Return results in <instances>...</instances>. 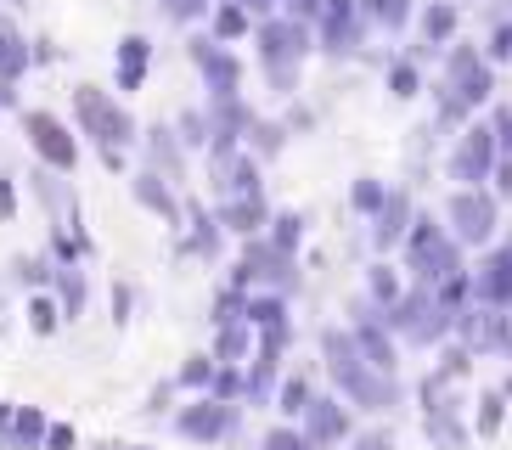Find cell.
<instances>
[{"instance_id":"cell-1","label":"cell","mask_w":512,"mask_h":450,"mask_svg":"<svg viewBox=\"0 0 512 450\" xmlns=\"http://www.w3.org/2000/svg\"><path fill=\"white\" fill-rule=\"evenodd\" d=\"M304 439H310V450H332V445H344L355 428H349V411L344 400H332V394H316V400L304 405Z\"/></svg>"},{"instance_id":"cell-2","label":"cell","mask_w":512,"mask_h":450,"mask_svg":"<svg viewBox=\"0 0 512 450\" xmlns=\"http://www.w3.org/2000/svg\"><path fill=\"white\" fill-rule=\"evenodd\" d=\"M175 428H181L186 439H197V445H214V439H226L231 428H237V417H231V405H220V400H203L197 405H186L181 417H175Z\"/></svg>"},{"instance_id":"cell-3","label":"cell","mask_w":512,"mask_h":450,"mask_svg":"<svg viewBox=\"0 0 512 450\" xmlns=\"http://www.w3.org/2000/svg\"><path fill=\"white\" fill-rule=\"evenodd\" d=\"M422 434L434 439V450H467V445H473V428L456 417V400L434 405V411H422Z\"/></svg>"},{"instance_id":"cell-4","label":"cell","mask_w":512,"mask_h":450,"mask_svg":"<svg viewBox=\"0 0 512 450\" xmlns=\"http://www.w3.org/2000/svg\"><path fill=\"white\" fill-rule=\"evenodd\" d=\"M501 417H507V394L490 389V394L479 400V428H473V434H479V439H496V434H501Z\"/></svg>"},{"instance_id":"cell-5","label":"cell","mask_w":512,"mask_h":450,"mask_svg":"<svg viewBox=\"0 0 512 450\" xmlns=\"http://www.w3.org/2000/svg\"><path fill=\"white\" fill-rule=\"evenodd\" d=\"M316 400V394H310V383H304V377H287L282 389H276V405H282L287 417H304V405Z\"/></svg>"},{"instance_id":"cell-6","label":"cell","mask_w":512,"mask_h":450,"mask_svg":"<svg viewBox=\"0 0 512 450\" xmlns=\"http://www.w3.org/2000/svg\"><path fill=\"white\" fill-rule=\"evenodd\" d=\"M12 439L17 445H40L46 439V417L40 411H12Z\"/></svg>"},{"instance_id":"cell-7","label":"cell","mask_w":512,"mask_h":450,"mask_svg":"<svg viewBox=\"0 0 512 450\" xmlns=\"http://www.w3.org/2000/svg\"><path fill=\"white\" fill-rule=\"evenodd\" d=\"M214 372H220V366H214V355H192V360L181 366V383H186V389H209Z\"/></svg>"},{"instance_id":"cell-8","label":"cell","mask_w":512,"mask_h":450,"mask_svg":"<svg viewBox=\"0 0 512 450\" xmlns=\"http://www.w3.org/2000/svg\"><path fill=\"white\" fill-rule=\"evenodd\" d=\"M259 450H310V439H304L299 428H271Z\"/></svg>"},{"instance_id":"cell-9","label":"cell","mask_w":512,"mask_h":450,"mask_svg":"<svg viewBox=\"0 0 512 450\" xmlns=\"http://www.w3.org/2000/svg\"><path fill=\"white\" fill-rule=\"evenodd\" d=\"M349 445L355 450H394V439L383 434V428H372V434H349Z\"/></svg>"},{"instance_id":"cell-10","label":"cell","mask_w":512,"mask_h":450,"mask_svg":"<svg viewBox=\"0 0 512 450\" xmlns=\"http://www.w3.org/2000/svg\"><path fill=\"white\" fill-rule=\"evenodd\" d=\"M34 332H51V327H57V304H51V299H34Z\"/></svg>"},{"instance_id":"cell-11","label":"cell","mask_w":512,"mask_h":450,"mask_svg":"<svg viewBox=\"0 0 512 450\" xmlns=\"http://www.w3.org/2000/svg\"><path fill=\"white\" fill-rule=\"evenodd\" d=\"M46 445L51 450H68V445H74V428H62V422H57V428H46Z\"/></svg>"},{"instance_id":"cell-12","label":"cell","mask_w":512,"mask_h":450,"mask_svg":"<svg viewBox=\"0 0 512 450\" xmlns=\"http://www.w3.org/2000/svg\"><path fill=\"white\" fill-rule=\"evenodd\" d=\"M501 355H512V315H507V349H501Z\"/></svg>"},{"instance_id":"cell-13","label":"cell","mask_w":512,"mask_h":450,"mask_svg":"<svg viewBox=\"0 0 512 450\" xmlns=\"http://www.w3.org/2000/svg\"><path fill=\"white\" fill-rule=\"evenodd\" d=\"M501 394H512V377H507V383H501Z\"/></svg>"}]
</instances>
